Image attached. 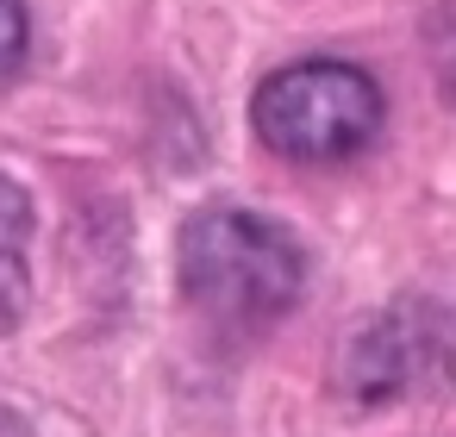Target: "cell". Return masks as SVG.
Segmentation results:
<instances>
[{
    "instance_id": "obj_1",
    "label": "cell",
    "mask_w": 456,
    "mask_h": 437,
    "mask_svg": "<svg viewBox=\"0 0 456 437\" xmlns=\"http://www.w3.org/2000/svg\"><path fill=\"white\" fill-rule=\"evenodd\" d=\"M182 294L219 325H269L306 287V250L288 225L238 206H207L175 238Z\"/></svg>"
},
{
    "instance_id": "obj_2",
    "label": "cell",
    "mask_w": 456,
    "mask_h": 437,
    "mask_svg": "<svg viewBox=\"0 0 456 437\" xmlns=\"http://www.w3.org/2000/svg\"><path fill=\"white\" fill-rule=\"evenodd\" d=\"M381 113L387 107H381L375 76L356 69V63H331V57L275 69L250 101L256 138L288 163H344V157H356L381 132Z\"/></svg>"
},
{
    "instance_id": "obj_3",
    "label": "cell",
    "mask_w": 456,
    "mask_h": 437,
    "mask_svg": "<svg viewBox=\"0 0 456 437\" xmlns=\"http://www.w3.org/2000/svg\"><path fill=\"white\" fill-rule=\"evenodd\" d=\"M26 244H32V194L13 175H0V337H7L32 306Z\"/></svg>"
},
{
    "instance_id": "obj_4",
    "label": "cell",
    "mask_w": 456,
    "mask_h": 437,
    "mask_svg": "<svg viewBox=\"0 0 456 437\" xmlns=\"http://www.w3.org/2000/svg\"><path fill=\"white\" fill-rule=\"evenodd\" d=\"M26 45H32L26 7H20V0H0V88L26 69Z\"/></svg>"
}]
</instances>
